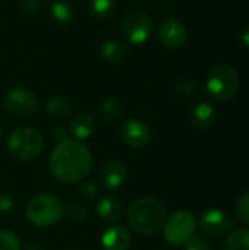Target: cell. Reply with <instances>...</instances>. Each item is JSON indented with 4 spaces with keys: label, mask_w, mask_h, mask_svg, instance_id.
Returning a JSON list of instances; mask_svg holds the SVG:
<instances>
[{
    "label": "cell",
    "mask_w": 249,
    "mask_h": 250,
    "mask_svg": "<svg viewBox=\"0 0 249 250\" xmlns=\"http://www.w3.org/2000/svg\"><path fill=\"white\" fill-rule=\"evenodd\" d=\"M45 110L54 117H65L70 111V103L65 97H53L45 103Z\"/></svg>",
    "instance_id": "cell-22"
},
{
    "label": "cell",
    "mask_w": 249,
    "mask_h": 250,
    "mask_svg": "<svg viewBox=\"0 0 249 250\" xmlns=\"http://www.w3.org/2000/svg\"><path fill=\"white\" fill-rule=\"evenodd\" d=\"M25 250H43V248H41L40 245L34 243V245H29V246H28Z\"/></svg>",
    "instance_id": "cell-33"
},
{
    "label": "cell",
    "mask_w": 249,
    "mask_h": 250,
    "mask_svg": "<svg viewBox=\"0 0 249 250\" xmlns=\"http://www.w3.org/2000/svg\"><path fill=\"white\" fill-rule=\"evenodd\" d=\"M10 154L21 161H32L38 158L44 148L43 136L32 127H18L7 138Z\"/></svg>",
    "instance_id": "cell-4"
},
{
    "label": "cell",
    "mask_w": 249,
    "mask_h": 250,
    "mask_svg": "<svg viewBox=\"0 0 249 250\" xmlns=\"http://www.w3.org/2000/svg\"><path fill=\"white\" fill-rule=\"evenodd\" d=\"M241 40H242V42L245 44V47H248L249 48V23L244 26V29H242V32H241Z\"/></svg>",
    "instance_id": "cell-32"
},
{
    "label": "cell",
    "mask_w": 249,
    "mask_h": 250,
    "mask_svg": "<svg viewBox=\"0 0 249 250\" xmlns=\"http://www.w3.org/2000/svg\"><path fill=\"white\" fill-rule=\"evenodd\" d=\"M123 105L116 100H104L100 104V114L107 122H116L123 117Z\"/></svg>",
    "instance_id": "cell-20"
},
{
    "label": "cell",
    "mask_w": 249,
    "mask_h": 250,
    "mask_svg": "<svg viewBox=\"0 0 249 250\" xmlns=\"http://www.w3.org/2000/svg\"><path fill=\"white\" fill-rule=\"evenodd\" d=\"M101 245L104 250H128L131 246V234L122 226H112L103 233Z\"/></svg>",
    "instance_id": "cell-13"
},
{
    "label": "cell",
    "mask_w": 249,
    "mask_h": 250,
    "mask_svg": "<svg viewBox=\"0 0 249 250\" xmlns=\"http://www.w3.org/2000/svg\"><path fill=\"white\" fill-rule=\"evenodd\" d=\"M6 108L16 117H29L38 108V100L35 94L23 86H15L6 92Z\"/></svg>",
    "instance_id": "cell-8"
},
{
    "label": "cell",
    "mask_w": 249,
    "mask_h": 250,
    "mask_svg": "<svg viewBox=\"0 0 249 250\" xmlns=\"http://www.w3.org/2000/svg\"><path fill=\"white\" fill-rule=\"evenodd\" d=\"M97 214L104 223H116L122 217V205L116 198L107 196L97 204Z\"/></svg>",
    "instance_id": "cell-16"
},
{
    "label": "cell",
    "mask_w": 249,
    "mask_h": 250,
    "mask_svg": "<svg viewBox=\"0 0 249 250\" xmlns=\"http://www.w3.org/2000/svg\"><path fill=\"white\" fill-rule=\"evenodd\" d=\"M0 250H21V242L12 231H0Z\"/></svg>",
    "instance_id": "cell-23"
},
{
    "label": "cell",
    "mask_w": 249,
    "mask_h": 250,
    "mask_svg": "<svg viewBox=\"0 0 249 250\" xmlns=\"http://www.w3.org/2000/svg\"><path fill=\"white\" fill-rule=\"evenodd\" d=\"M98 179H100V183L103 185L104 189H109V190L119 189L128 179V168L119 160L107 161L101 167Z\"/></svg>",
    "instance_id": "cell-12"
},
{
    "label": "cell",
    "mask_w": 249,
    "mask_h": 250,
    "mask_svg": "<svg viewBox=\"0 0 249 250\" xmlns=\"http://www.w3.org/2000/svg\"><path fill=\"white\" fill-rule=\"evenodd\" d=\"M3 133V129H1V126H0V135Z\"/></svg>",
    "instance_id": "cell-35"
},
{
    "label": "cell",
    "mask_w": 249,
    "mask_h": 250,
    "mask_svg": "<svg viewBox=\"0 0 249 250\" xmlns=\"http://www.w3.org/2000/svg\"><path fill=\"white\" fill-rule=\"evenodd\" d=\"M195 92H197V83H194L192 81H183L175 89L176 97H179L182 100H186V98L192 97Z\"/></svg>",
    "instance_id": "cell-25"
},
{
    "label": "cell",
    "mask_w": 249,
    "mask_h": 250,
    "mask_svg": "<svg viewBox=\"0 0 249 250\" xmlns=\"http://www.w3.org/2000/svg\"><path fill=\"white\" fill-rule=\"evenodd\" d=\"M216 119V113L213 105L208 103H198L191 111V122L192 126L198 130H207L213 126Z\"/></svg>",
    "instance_id": "cell-14"
},
{
    "label": "cell",
    "mask_w": 249,
    "mask_h": 250,
    "mask_svg": "<svg viewBox=\"0 0 249 250\" xmlns=\"http://www.w3.org/2000/svg\"><path fill=\"white\" fill-rule=\"evenodd\" d=\"M95 130L94 116L90 113H78L70 122V132L76 139H87Z\"/></svg>",
    "instance_id": "cell-15"
},
{
    "label": "cell",
    "mask_w": 249,
    "mask_h": 250,
    "mask_svg": "<svg viewBox=\"0 0 249 250\" xmlns=\"http://www.w3.org/2000/svg\"><path fill=\"white\" fill-rule=\"evenodd\" d=\"M223 250H249V229L233 230L227 236Z\"/></svg>",
    "instance_id": "cell-18"
},
{
    "label": "cell",
    "mask_w": 249,
    "mask_h": 250,
    "mask_svg": "<svg viewBox=\"0 0 249 250\" xmlns=\"http://www.w3.org/2000/svg\"><path fill=\"white\" fill-rule=\"evenodd\" d=\"M122 31H123V35L126 37V40L131 44L141 45L151 35V31H153L151 18L145 12H142V10L129 12L123 18Z\"/></svg>",
    "instance_id": "cell-7"
},
{
    "label": "cell",
    "mask_w": 249,
    "mask_h": 250,
    "mask_svg": "<svg viewBox=\"0 0 249 250\" xmlns=\"http://www.w3.org/2000/svg\"><path fill=\"white\" fill-rule=\"evenodd\" d=\"M53 138L56 139L57 144H59V142H63V141H66V139H69V138H68V132H66L63 127H60V126H57V127L53 130Z\"/></svg>",
    "instance_id": "cell-31"
},
{
    "label": "cell",
    "mask_w": 249,
    "mask_h": 250,
    "mask_svg": "<svg viewBox=\"0 0 249 250\" xmlns=\"http://www.w3.org/2000/svg\"><path fill=\"white\" fill-rule=\"evenodd\" d=\"M21 6H22L23 12H26L29 15H34L41 9L43 0H21Z\"/></svg>",
    "instance_id": "cell-28"
},
{
    "label": "cell",
    "mask_w": 249,
    "mask_h": 250,
    "mask_svg": "<svg viewBox=\"0 0 249 250\" xmlns=\"http://www.w3.org/2000/svg\"><path fill=\"white\" fill-rule=\"evenodd\" d=\"M15 207V201L9 193H0V211L1 212H9Z\"/></svg>",
    "instance_id": "cell-29"
},
{
    "label": "cell",
    "mask_w": 249,
    "mask_h": 250,
    "mask_svg": "<svg viewBox=\"0 0 249 250\" xmlns=\"http://www.w3.org/2000/svg\"><path fill=\"white\" fill-rule=\"evenodd\" d=\"M157 38L166 48H181L188 40L186 26L178 19H167L160 23L157 29Z\"/></svg>",
    "instance_id": "cell-11"
},
{
    "label": "cell",
    "mask_w": 249,
    "mask_h": 250,
    "mask_svg": "<svg viewBox=\"0 0 249 250\" xmlns=\"http://www.w3.org/2000/svg\"><path fill=\"white\" fill-rule=\"evenodd\" d=\"M138 1H148V0H138Z\"/></svg>",
    "instance_id": "cell-36"
},
{
    "label": "cell",
    "mask_w": 249,
    "mask_h": 250,
    "mask_svg": "<svg viewBox=\"0 0 249 250\" xmlns=\"http://www.w3.org/2000/svg\"><path fill=\"white\" fill-rule=\"evenodd\" d=\"M167 220L164 205L154 198H141L132 204L128 212V223L131 229L141 236H151L158 233Z\"/></svg>",
    "instance_id": "cell-2"
},
{
    "label": "cell",
    "mask_w": 249,
    "mask_h": 250,
    "mask_svg": "<svg viewBox=\"0 0 249 250\" xmlns=\"http://www.w3.org/2000/svg\"><path fill=\"white\" fill-rule=\"evenodd\" d=\"M116 0H88L90 13L97 19H104L113 13Z\"/></svg>",
    "instance_id": "cell-21"
},
{
    "label": "cell",
    "mask_w": 249,
    "mask_h": 250,
    "mask_svg": "<svg viewBox=\"0 0 249 250\" xmlns=\"http://www.w3.org/2000/svg\"><path fill=\"white\" fill-rule=\"evenodd\" d=\"M120 138L131 148H144L151 141V129L144 120L129 119L120 126Z\"/></svg>",
    "instance_id": "cell-10"
},
{
    "label": "cell",
    "mask_w": 249,
    "mask_h": 250,
    "mask_svg": "<svg viewBox=\"0 0 249 250\" xmlns=\"http://www.w3.org/2000/svg\"><path fill=\"white\" fill-rule=\"evenodd\" d=\"M211 243L205 236L201 234H194L186 243H185V250H210Z\"/></svg>",
    "instance_id": "cell-24"
},
{
    "label": "cell",
    "mask_w": 249,
    "mask_h": 250,
    "mask_svg": "<svg viewBox=\"0 0 249 250\" xmlns=\"http://www.w3.org/2000/svg\"><path fill=\"white\" fill-rule=\"evenodd\" d=\"M81 195L87 199H94L97 195V188L94 183H84V186L81 188Z\"/></svg>",
    "instance_id": "cell-30"
},
{
    "label": "cell",
    "mask_w": 249,
    "mask_h": 250,
    "mask_svg": "<svg viewBox=\"0 0 249 250\" xmlns=\"http://www.w3.org/2000/svg\"><path fill=\"white\" fill-rule=\"evenodd\" d=\"M239 89V75L233 66L220 63L214 66L207 78V91L217 101H227Z\"/></svg>",
    "instance_id": "cell-5"
},
{
    "label": "cell",
    "mask_w": 249,
    "mask_h": 250,
    "mask_svg": "<svg viewBox=\"0 0 249 250\" xmlns=\"http://www.w3.org/2000/svg\"><path fill=\"white\" fill-rule=\"evenodd\" d=\"M126 54H128V47L116 40L106 41L101 45V57L109 63H119L126 57Z\"/></svg>",
    "instance_id": "cell-17"
},
{
    "label": "cell",
    "mask_w": 249,
    "mask_h": 250,
    "mask_svg": "<svg viewBox=\"0 0 249 250\" xmlns=\"http://www.w3.org/2000/svg\"><path fill=\"white\" fill-rule=\"evenodd\" d=\"M163 229H164V239L170 245L182 246L195 234L197 221L189 211H178L166 220Z\"/></svg>",
    "instance_id": "cell-6"
},
{
    "label": "cell",
    "mask_w": 249,
    "mask_h": 250,
    "mask_svg": "<svg viewBox=\"0 0 249 250\" xmlns=\"http://www.w3.org/2000/svg\"><path fill=\"white\" fill-rule=\"evenodd\" d=\"M25 214L31 224L37 227H50L57 224L63 217V205L57 196L43 193L34 196L28 202Z\"/></svg>",
    "instance_id": "cell-3"
},
{
    "label": "cell",
    "mask_w": 249,
    "mask_h": 250,
    "mask_svg": "<svg viewBox=\"0 0 249 250\" xmlns=\"http://www.w3.org/2000/svg\"><path fill=\"white\" fill-rule=\"evenodd\" d=\"M66 215L73 221H82L87 217V208L79 202H73L66 208Z\"/></svg>",
    "instance_id": "cell-27"
},
{
    "label": "cell",
    "mask_w": 249,
    "mask_h": 250,
    "mask_svg": "<svg viewBox=\"0 0 249 250\" xmlns=\"http://www.w3.org/2000/svg\"><path fill=\"white\" fill-rule=\"evenodd\" d=\"M236 211H238V215L242 220V223H245L247 226H249V192L244 193L238 199Z\"/></svg>",
    "instance_id": "cell-26"
},
{
    "label": "cell",
    "mask_w": 249,
    "mask_h": 250,
    "mask_svg": "<svg viewBox=\"0 0 249 250\" xmlns=\"http://www.w3.org/2000/svg\"><path fill=\"white\" fill-rule=\"evenodd\" d=\"M92 163L91 151L75 139L59 142L48 158L51 174L62 183H76L85 179L92 168Z\"/></svg>",
    "instance_id": "cell-1"
},
{
    "label": "cell",
    "mask_w": 249,
    "mask_h": 250,
    "mask_svg": "<svg viewBox=\"0 0 249 250\" xmlns=\"http://www.w3.org/2000/svg\"><path fill=\"white\" fill-rule=\"evenodd\" d=\"M198 223H200L201 230L208 237H223L233 227V220L226 212L216 209V208L204 211L200 215Z\"/></svg>",
    "instance_id": "cell-9"
},
{
    "label": "cell",
    "mask_w": 249,
    "mask_h": 250,
    "mask_svg": "<svg viewBox=\"0 0 249 250\" xmlns=\"http://www.w3.org/2000/svg\"><path fill=\"white\" fill-rule=\"evenodd\" d=\"M68 250H82V249H78V248H69Z\"/></svg>",
    "instance_id": "cell-34"
},
{
    "label": "cell",
    "mask_w": 249,
    "mask_h": 250,
    "mask_svg": "<svg viewBox=\"0 0 249 250\" xmlns=\"http://www.w3.org/2000/svg\"><path fill=\"white\" fill-rule=\"evenodd\" d=\"M50 15L59 25H68L73 21V9L66 1H54L51 4Z\"/></svg>",
    "instance_id": "cell-19"
}]
</instances>
